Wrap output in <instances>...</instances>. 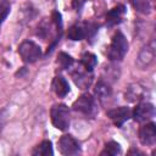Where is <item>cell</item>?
Wrapping results in <instances>:
<instances>
[{"label":"cell","mask_w":156,"mask_h":156,"mask_svg":"<svg viewBox=\"0 0 156 156\" xmlns=\"http://www.w3.org/2000/svg\"><path fill=\"white\" fill-rule=\"evenodd\" d=\"M128 51V40L119 30L115 33L107 48V57L111 61H121Z\"/></svg>","instance_id":"cell-1"},{"label":"cell","mask_w":156,"mask_h":156,"mask_svg":"<svg viewBox=\"0 0 156 156\" xmlns=\"http://www.w3.org/2000/svg\"><path fill=\"white\" fill-rule=\"evenodd\" d=\"M99 26L95 23H74L73 26H71L68 28L67 32V37L68 39L73 40V41H79L83 39H88L94 37V34L98 32Z\"/></svg>","instance_id":"cell-2"},{"label":"cell","mask_w":156,"mask_h":156,"mask_svg":"<svg viewBox=\"0 0 156 156\" xmlns=\"http://www.w3.org/2000/svg\"><path fill=\"white\" fill-rule=\"evenodd\" d=\"M72 108L82 115H84L87 118H94L98 113V105L93 95L90 94H82L72 105Z\"/></svg>","instance_id":"cell-3"},{"label":"cell","mask_w":156,"mask_h":156,"mask_svg":"<svg viewBox=\"0 0 156 156\" xmlns=\"http://www.w3.org/2000/svg\"><path fill=\"white\" fill-rule=\"evenodd\" d=\"M51 122L55 128L60 130H67L69 127V110L65 104H56L50 111Z\"/></svg>","instance_id":"cell-4"},{"label":"cell","mask_w":156,"mask_h":156,"mask_svg":"<svg viewBox=\"0 0 156 156\" xmlns=\"http://www.w3.org/2000/svg\"><path fill=\"white\" fill-rule=\"evenodd\" d=\"M18 54L26 63H33L41 57V48L32 40H24L18 46Z\"/></svg>","instance_id":"cell-5"},{"label":"cell","mask_w":156,"mask_h":156,"mask_svg":"<svg viewBox=\"0 0 156 156\" xmlns=\"http://www.w3.org/2000/svg\"><path fill=\"white\" fill-rule=\"evenodd\" d=\"M58 150L62 155L66 156H73V155H78L80 154L82 149H80V144L78 143V140H76L72 135L66 134L62 135L58 139Z\"/></svg>","instance_id":"cell-6"},{"label":"cell","mask_w":156,"mask_h":156,"mask_svg":"<svg viewBox=\"0 0 156 156\" xmlns=\"http://www.w3.org/2000/svg\"><path fill=\"white\" fill-rule=\"evenodd\" d=\"M154 116H155V107L151 102H139L132 112V117L134 118L135 122L139 123L147 122Z\"/></svg>","instance_id":"cell-7"},{"label":"cell","mask_w":156,"mask_h":156,"mask_svg":"<svg viewBox=\"0 0 156 156\" xmlns=\"http://www.w3.org/2000/svg\"><path fill=\"white\" fill-rule=\"evenodd\" d=\"M71 77L74 82V84L79 88V89H88L91 85L93 82V74L90 71L85 69L83 66H79L78 68L73 69L71 72Z\"/></svg>","instance_id":"cell-8"},{"label":"cell","mask_w":156,"mask_h":156,"mask_svg":"<svg viewBox=\"0 0 156 156\" xmlns=\"http://www.w3.org/2000/svg\"><path fill=\"white\" fill-rule=\"evenodd\" d=\"M155 56H156L155 44L150 43L140 50V52L136 57V66L141 69H145V68L150 67L155 61Z\"/></svg>","instance_id":"cell-9"},{"label":"cell","mask_w":156,"mask_h":156,"mask_svg":"<svg viewBox=\"0 0 156 156\" xmlns=\"http://www.w3.org/2000/svg\"><path fill=\"white\" fill-rule=\"evenodd\" d=\"M107 117L115 123V126L122 127L132 117V112H130L129 107H127V106H119V107L108 110L107 111Z\"/></svg>","instance_id":"cell-10"},{"label":"cell","mask_w":156,"mask_h":156,"mask_svg":"<svg viewBox=\"0 0 156 156\" xmlns=\"http://www.w3.org/2000/svg\"><path fill=\"white\" fill-rule=\"evenodd\" d=\"M146 95H147V89L140 83H133V84L128 85V88L126 89V93H124L126 100H128L130 102L141 101L143 99H145Z\"/></svg>","instance_id":"cell-11"},{"label":"cell","mask_w":156,"mask_h":156,"mask_svg":"<svg viewBox=\"0 0 156 156\" xmlns=\"http://www.w3.org/2000/svg\"><path fill=\"white\" fill-rule=\"evenodd\" d=\"M139 140L143 145L152 146L156 143V126L150 122L139 129Z\"/></svg>","instance_id":"cell-12"},{"label":"cell","mask_w":156,"mask_h":156,"mask_svg":"<svg viewBox=\"0 0 156 156\" xmlns=\"http://www.w3.org/2000/svg\"><path fill=\"white\" fill-rule=\"evenodd\" d=\"M126 13V6L124 5H117L113 9H111L107 13H106V24L108 27L116 26L118 23L122 22L123 16Z\"/></svg>","instance_id":"cell-13"},{"label":"cell","mask_w":156,"mask_h":156,"mask_svg":"<svg viewBox=\"0 0 156 156\" xmlns=\"http://www.w3.org/2000/svg\"><path fill=\"white\" fill-rule=\"evenodd\" d=\"M94 93L95 95L98 96V99L104 104L105 101H107L111 96H112V89L110 87L108 83H106L105 80H99L96 84H95V88H94Z\"/></svg>","instance_id":"cell-14"},{"label":"cell","mask_w":156,"mask_h":156,"mask_svg":"<svg viewBox=\"0 0 156 156\" xmlns=\"http://www.w3.org/2000/svg\"><path fill=\"white\" fill-rule=\"evenodd\" d=\"M52 90L58 98H65L69 93L68 82L62 76H56L52 80Z\"/></svg>","instance_id":"cell-15"},{"label":"cell","mask_w":156,"mask_h":156,"mask_svg":"<svg viewBox=\"0 0 156 156\" xmlns=\"http://www.w3.org/2000/svg\"><path fill=\"white\" fill-rule=\"evenodd\" d=\"M129 1L130 5L134 7V10L143 15H149L152 11L154 7L152 0H129Z\"/></svg>","instance_id":"cell-16"},{"label":"cell","mask_w":156,"mask_h":156,"mask_svg":"<svg viewBox=\"0 0 156 156\" xmlns=\"http://www.w3.org/2000/svg\"><path fill=\"white\" fill-rule=\"evenodd\" d=\"M54 154V150H52V144L50 140H44L41 141L39 145H37L34 147V150L32 151V155H35V156H51Z\"/></svg>","instance_id":"cell-17"},{"label":"cell","mask_w":156,"mask_h":156,"mask_svg":"<svg viewBox=\"0 0 156 156\" xmlns=\"http://www.w3.org/2000/svg\"><path fill=\"white\" fill-rule=\"evenodd\" d=\"M96 63H98V60H96V56H95L93 52L85 51V52L82 54V57H80V65H82L85 69L93 72V69L95 68Z\"/></svg>","instance_id":"cell-18"},{"label":"cell","mask_w":156,"mask_h":156,"mask_svg":"<svg viewBox=\"0 0 156 156\" xmlns=\"http://www.w3.org/2000/svg\"><path fill=\"white\" fill-rule=\"evenodd\" d=\"M51 27H54L52 21H49L48 22V18H44V21H41L40 24L38 26L37 35L40 37V38H43V39H46L51 34Z\"/></svg>","instance_id":"cell-19"},{"label":"cell","mask_w":156,"mask_h":156,"mask_svg":"<svg viewBox=\"0 0 156 156\" xmlns=\"http://www.w3.org/2000/svg\"><path fill=\"white\" fill-rule=\"evenodd\" d=\"M122 152V149H121V145L117 143V141H108L105 144V149L100 152V155H107V156H116V155H119Z\"/></svg>","instance_id":"cell-20"},{"label":"cell","mask_w":156,"mask_h":156,"mask_svg":"<svg viewBox=\"0 0 156 156\" xmlns=\"http://www.w3.org/2000/svg\"><path fill=\"white\" fill-rule=\"evenodd\" d=\"M73 62H74L73 58L66 52H60L57 56V63L61 69H68L73 65Z\"/></svg>","instance_id":"cell-21"},{"label":"cell","mask_w":156,"mask_h":156,"mask_svg":"<svg viewBox=\"0 0 156 156\" xmlns=\"http://www.w3.org/2000/svg\"><path fill=\"white\" fill-rule=\"evenodd\" d=\"M10 10H11V7L7 2H0V26L5 21V18L9 16Z\"/></svg>","instance_id":"cell-22"},{"label":"cell","mask_w":156,"mask_h":156,"mask_svg":"<svg viewBox=\"0 0 156 156\" xmlns=\"http://www.w3.org/2000/svg\"><path fill=\"white\" fill-rule=\"evenodd\" d=\"M84 2H85V0H73V7H74L77 11H79V9L83 6Z\"/></svg>","instance_id":"cell-23"},{"label":"cell","mask_w":156,"mask_h":156,"mask_svg":"<svg viewBox=\"0 0 156 156\" xmlns=\"http://www.w3.org/2000/svg\"><path fill=\"white\" fill-rule=\"evenodd\" d=\"M1 126H2V118L0 117V130H1Z\"/></svg>","instance_id":"cell-24"}]
</instances>
